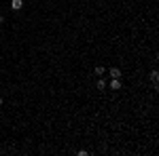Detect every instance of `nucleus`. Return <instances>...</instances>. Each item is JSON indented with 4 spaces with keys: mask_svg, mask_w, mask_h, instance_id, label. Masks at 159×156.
Masks as SVG:
<instances>
[{
    "mask_svg": "<svg viewBox=\"0 0 159 156\" xmlns=\"http://www.w3.org/2000/svg\"><path fill=\"white\" fill-rule=\"evenodd\" d=\"M96 86H98L100 91H104V89H106V82H104V80H102V78H100L98 82H96Z\"/></svg>",
    "mask_w": 159,
    "mask_h": 156,
    "instance_id": "39448f33",
    "label": "nucleus"
},
{
    "mask_svg": "<svg viewBox=\"0 0 159 156\" xmlns=\"http://www.w3.org/2000/svg\"><path fill=\"white\" fill-rule=\"evenodd\" d=\"M0 106H2V97H0Z\"/></svg>",
    "mask_w": 159,
    "mask_h": 156,
    "instance_id": "6e6552de",
    "label": "nucleus"
},
{
    "mask_svg": "<svg viewBox=\"0 0 159 156\" xmlns=\"http://www.w3.org/2000/svg\"><path fill=\"white\" fill-rule=\"evenodd\" d=\"M151 80L157 84V80H159V72H157V70H153V72H151Z\"/></svg>",
    "mask_w": 159,
    "mask_h": 156,
    "instance_id": "20e7f679",
    "label": "nucleus"
},
{
    "mask_svg": "<svg viewBox=\"0 0 159 156\" xmlns=\"http://www.w3.org/2000/svg\"><path fill=\"white\" fill-rule=\"evenodd\" d=\"M110 78H121V70L119 68H110Z\"/></svg>",
    "mask_w": 159,
    "mask_h": 156,
    "instance_id": "7ed1b4c3",
    "label": "nucleus"
},
{
    "mask_svg": "<svg viewBox=\"0 0 159 156\" xmlns=\"http://www.w3.org/2000/svg\"><path fill=\"white\" fill-rule=\"evenodd\" d=\"M11 9L13 11H21L24 9V0H11Z\"/></svg>",
    "mask_w": 159,
    "mask_h": 156,
    "instance_id": "f257e3e1",
    "label": "nucleus"
},
{
    "mask_svg": "<svg viewBox=\"0 0 159 156\" xmlns=\"http://www.w3.org/2000/svg\"><path fill=\"white\" fill-rule=\"evenodd\" d=\"M2 21H4V17H2V15H0V23H2Z\"/></svg>",
    "mask_w": 159,
    "mask_h": 156,
    "instance_id": "0eeeda50",
    "label": "nucleus"
},
{
    "mask_svg": "<svg viewBox=\"0 0 159 156\" xmlns=\"http://www.w3.org/2000/svg\"><path fill=\"white\" fill-rule=\"evenodd\" d=\"M102 74H104V68L98 65V68H96V76H102Z\"/></svg>",
    "mask_w": 159,
    "mask_h": 156,
    "instance_id": "423d86ee",
    "label": "nucleus"
},
{
    "mask_svg": "<svg viewBox=\"0 0 159 156\" xmlns=\"http://www.w3.org/2000/svg\"><path fill=\"white\" fill-rule=\"evenodd\" d=\"M110 89H112V91H119V89H121V82H119V78H112V80H110Z\"/></svg>",
    "mask_w": 159,
    "mask_h": 156,
    "instance_id": "f03ea898",
    "label": "nucleus"
}]
</instances>
